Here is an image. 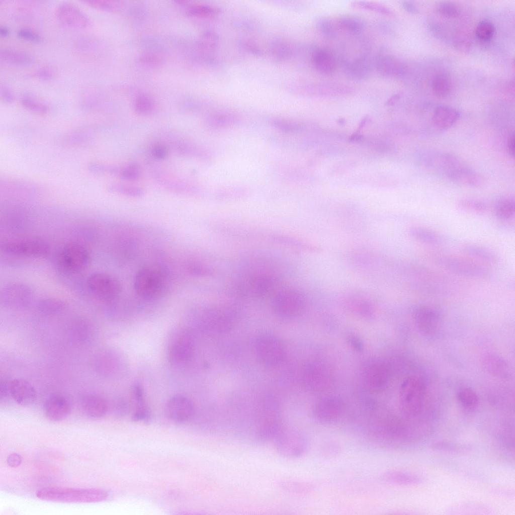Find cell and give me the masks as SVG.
<instances>
[{
    "label": "cell",
    "instance_id": "6da1fadb",
    "mask_svg": "<svg viewBox=\"0 0 515 515\" xmlns=\"http://www.w3.org/2000/svg\"><path fill=\"white\" fill-rule=\"evenodd\" d=\"M40 499L58 502L96 503L105 500L107 492L98 488L46 487L36 494Z\"/></svg>",
    "mask_w": 515,
    "mask_h": 515
},
{
    "label": "cell",
    "instance_id": "7a4b0ae2",
    "mask_svg": "<svg viewBox=\"0 0 515 515\" xmlns=\"http://www.w3.org/2000/svg\"><path fill=\"white\" fill-rule=\"evenodd\" d=\"M137 294L146 300H154L165 293L167 280L164 273L158 268L147 267L139 270L134 280Z\"/></svg>",
    "mask_w": 515,
    "mask_h": 515
},
{
    "label": "cell",
    "instance_id": "3957f363",
    "mask_svg": "<svg viewBox=\"0 0 515 515\" xmlns=\"http://www.w3.org/2000/svg\"><path fill=\"white\" fill-rule=\"evenodd\" d=\"M425 396V385L420 379L416 376L405 379L399 392V405L403 414L408 417L419 414L423 407Z\"/></svg>",
    "mask_w": 515,
    "mask_h": 515
},
{
    "label": "cell",
    "instance_id": "277c9868",
    "mask_svg": "<svg viewBox=\"0 0 515 515\" xmlns=\"http://www.w3.org/2000/svg\"><path fill=\"white\" fill-rule=\"evenodd\" d=\"M273 439L277 450L282 455L289 458L302 456L307 450L308 442L300 432L293 429L278 430Z\"/></svg>",
    "mask_w": 515,
    "mask_h": 515
},
{
    "label": "cell",
    "instance_id": "5b68a950",
    "mask_svg": "<svg viewBox=\"0 0 515 515\" xmlns=\"http://www.w3.org/2000/svg\"><path fill=\"white\" fill-rule=\"evenodd\" d=\"M277 280L268 274H253L242 278L236 285L237 293L247 298L266 296L275 290Z\"/></svg>",
    "mask_w": 515,
    "mask_h": 515
},
{
    "label": "cell",
    "instance_id": "8992f818",
    "mask_svg": "<svg viewBox=\"0 0 515 515\" xmlns=\"http://www.w3.org/2000/svg\"><path fill=\"white\" fill-rule=\"evenodd\" d=\"M370 431L375 439L388 446L406 440L410 435V430L405 422L394 417L379 420Z\"/></svg>",
    "mask_w": 515,
    "mask_h": 515
},
{
    "label": "cell",
    "instance_id": "52a82bcc",
    "mask_svg": "<svg viewBox=\"0 0 515 515\" xmlns=\"http://www.w3.org/2000/svg\"><path fill=\"white\" fill-rule=\"evenodd\" d=\"M435 261L443 268L465 277L483 279L490 276V273L485 268L464 259L440 254L435 256Z\"/></svg>",
    "mask_w": 515,
    "mask_h": 515
},
{
    "label": "cell",
    "instance_id": "ba28073f",
    "mask_svg": "<svg viewBox=\"0 0 515 515\" xmlns=\"http://www.w3.org/2000/svg\"><path fill=\"white\" fill-rule=\"evenodd\" d=\"M304 298L298 291L287 289L274 294L271 302L275 314L282 317H291L297 315L302 309Z\"/></svg>",
    "mask_w": 515,
    "mask_h": 515
},
{
    "label": "cell",
    "instance_id": "9c48e42d",
    "mask_svg": "<svg viewBox=\"0 0 515 515\" xmlns=\"http://www.w3.org/2000/svg\"><path fill=\"white\" fill-rule=\"evenodd\" d=\"M257 356L262 363L270 366L280 364L285 357V350L282 342L276 337L263 335L255 342Z\"/></svg>",
    "mask_w": 515,
    "mask_h": 515
},
{
    "label": "cell",
    "instance_id": "30bf717a",
    "mask_svg": "<svg viewBox=\"0 0 515 515\" xmlns=\"http://www.w3.org/2000/svg\"><path fill=\"white\" fill-rule=\"evenodd\" d=\"M86 283L92 293L106 300L117 297L121 290L118 281L111 275L103 272L92 273L88 277Z\"/></svg>",
    "mask_w": 515,
    "mask_h": 515
},
{
    "label": "cell",
    "instance_id": "8fae6325",
    "mask_svg": "<svg viewBox=\"0 0 515 515\" xmlns=\"http://www.w3.org/2000/svg\"><path fill=\"white\" fill-rule=\"evenodd\" d=\"M2 248L7 253L34 258L44 256L49 250L47 243L39 239H16L8 241L2 245Z\"/></svg>",
    "mask_w": 515,
    "mask_h": 515
},
{
    "label": "cell",
    "instance_id": "7c38bea8",
    "mask_svg": "<svg viewBox=\"0 0 515 515\" xmlns=\"http://www.w3.org/2000/svg\"><path fill=\"white\" fill-rule=\"evenodd\" d=\"M60 260L66 269L79 272L85 269L90 264L91 257L88 249L76 242L67 244L62 249Z\"/></svg>",
    "mask_w": 515,
    "mask_h": 515
},
{
    "label": "cell",
    "instance_id": "4fadbf2b",
    "mask_svg": "<svg viewBox=\"0 0 515 515\" xmlns=\"http://www.w3.org/2000/svg\"><path fill=\"white\" fill-rule=\"evenodd\" d=\"M344 410V404L339 399L325 397L318 400L313 408V415L316 421L324 424L338 421Z\"/></svg>",
    "mask_w": 515,
    "mask_h": 515
},
{
    "label": "cell",
    "instance_id": "5bb4252c",
    "mask_svg": "<svg viewBox=\"0 0 515 515\" xmlns=\"http://www.w3.org/2000/svg\"><path fill=\"white\" fill-rule=\"evenodd\" d=\"M32 291L27 285L12 283L5 285L1 291V302L5 306L22 308L28 305L32 298Z\"/></svg>",
    "mask_w": 515,
    "mask_h": 515
},
{
    "label": "cell",
    "instance_id": "9a60e30c",
    "mask_svg": "<svg viewBox=\"0 0 515 515\" xmlns=\"http://www.w3.org/2000/svg\"><path fill=\"white\" fill-rule=\"evenodd\" d=\"M194 412V405L188 397L177 395L170 398L165 407L167 417L173 422L181 424L187 422Z\"/></svg>",
    "mask_w": 515,
    "mask_h": 515
},
{
    "label": "cell",
    "instance_id": "2e32d148",
    "mask_svg": "<svg viewBox=\"0 0 515 515\" xmlns=\"http://www.w3.org/2000/svg\"><path fill=\"white\" fill-rule=\"evenodd\" d=\"M55 15L61 23L71 28L84 29L91 24L88 16L79 8L69 3L59 5L56 9Z\"/></svg>",
    "mask_w": 515,
    "mask_h": 515
},
{
    "label": "cell",
    "instance_id": "e0dca14e",
    "mask_svg": "<svg viewBox=\"0 0 515 515\" xmlns=\"http://www.w3.org/2000/svg\"><path fill=\"white\" fill-rule=\"evenodd\" d=\"M375 65L381 75L387 77L403 76L406 67L399 59L385 52H379L376 56Z\"/></svg>",
    "mask_w": 515,
    "mask_h": 515
},
{
    "label": "cell",
    "instance_id": "ac0fdd59",
    "mask_svg": "<svg viewBox=\"0 0 515 515\" xmlns=\"http://www.w3.org/2000/svg\"><path fill=\"white\" fill-rule=\"evenodd\" d=\"M412 315L417 326L426 334H432L436 330L441 314L437 309L426 306L413 308Z\"/></svg>",
    "mask_w": 515,
    "mask_h": 515
},
{
    "label": "cell",
    "instance_id": "d6986e66",
    "mask_svg": "<svg viewBox=\"0 0 515 515\" xmlns=\"http://www.w3.org/2000/svg\"><path fill=\"white\" fill-rule=\"evenodd\" d=\"M71 410V404L68 399L58 394L50 396L44 405L46 416L53 421H60L65 419L70 414Z\"/></svg>",
    "mask_w": 515,
    "mask_h": 515
},
{
    "label": "cell",
    "instance_id": "ffe728a7",
    "mask_svg": "<svg viewBox=\"0 0 515 515\" xmlns=\"http://www.w3.org/2000/svg\"><path fill=\"white\" fill-rule=\"evenodd\" d=\"M10 396L19 404H32L37 396L34 387L28 381L21 379L11 380L9 384Z\"/></svg>",
    "mask_w": 515,
    "mask_h": 515
},
{
    "label": "cell",
    "instance_id": "44dd1931",
    "mask_svg": "<svg viewBox=\"0 0 515 515\" xmlns=\"http://www.w3.org/2000/svg\"><path fill=\"white\" fill-rule=\"evenodd\" d=\"M193 348L191 341L185 336L174 340L168 350V356L171 363L176 364L186 363L191 360Z\"/></svg>",
    "mask_w": 515,
    "mask_h": 515
},
{
    "label": "cell",
    "instance_id": "7402d4cb",
    "mask_svg": "<svg viewBox=\"0 0 515 515\" xmlns=\"http://www.w3.org/2000/svg\"><path fill=\"white\" fill-rule=\"evenodd\" d=\"M484 370L495 377L507 379L510 376V368L505 360L492 353L483 354L480 358Z\"/></svg>",
    "mask_w": 515,
    "mask_h": 515
},
{
    "label": "cell",
    "instance_id": "603a6c76",
    "mask_svg": "<svg viewBox=\"0 0 515 515\" xmlns=\"http://www.w3.org/2000/svg\"><path fill=\"white\" fill-rule=\"evenodd\" d=\"M447 176L454 183L469 187L478 188L484 183L483 178L480 174L463 165L452 170Z\"/></svg>",
    "mask_w": 515,
    "mask_h": 515
},
{
    "label": "cell",
    "instance_id": "cb8c5ba5",
    "mask_svg": "<svg viewBox=\"0 0 515 515\" xmlns=\"http://www.w3.org/2000/svg\"><path fill=\"white\" fill-rule=\"evenodd\" d=\"M460 115L458 110L449 107L441 106L435 110L432 117V122L437 128L447 130L458 122Z\"/></svg>",
    "mask_w": 515,
    "mask_h": 515
},
{
    "label": "cell",
    "instance_id": "d4e9b609",
    "mask_svg": "<svg viewBox=\"0 0 515 515\" xmlns=\"http://www.w3.org/2000/svg\"><path fill=\"white\" fill-rule=\"evenodd\" d=\"M346 70L352 78L363 80L367 78L372 70L370 59L368 54H363L346 64Z\"/></svg>",
    "mask_w": 515,
    "mask_h": 515
},
{
    "label": "cell",
    "instance_id": "484cf974",
    "mask_svg": "<svg viewBox=\"0 0 515 515\" xmlns=\"http://www.w3.org/2000/svg\"><path fill=\"white\" fill-rule=\"evenodd\" d=\"M312 61L316 70L323 74H330L336 68L334 55L329 50L325 48H318L313 51Z\"/></svg>",
    "mask_w": 515,
    "mask_h": 515
},
{
    "label": "cell",
    "instance_id": "4316f807",
    "mask_svg": "<svg viewBox=\"0 0 515 515\" xmlns=\"http://www.w3.org/2000/svg\"><path fill=\"white\" fill-rule=\"evenodd\" d=\"M81 407L85 414L93 419L103 417L108 410L106 401L102 397L95 395H88L81 400Z\"/></svg>",
    "mask_w": 515,
    "mask_h": 515
},
{
    "label": "cell",
    "instance_id": "83f0119b",
    "mask_svg": "<svg viewBox=\"0 0 515 515\" xmlns=\"http://www.w3.org/2000/svg\"><path fill=\"white\" fill-rule=\"evenodd\" d=\"M425 160L426 164L443 171L446 176L452 170L462 165L457 157L447 153H437L428 155Z\"/></svg>",
    "mask_w": 515,
    "mask_h": 515
},
{
    "label": "cell",
    "instance_id": "f1b7e54d",
    "mask_svg": "<svg viewBox=\"0 0 515 515\" xmlns=\"http://www.w3.org/2000/svg\"><path fill=\"white\" fill-rule=\"evenodd\" d=\"M366 380L370 387L375 390L384 388L388 380V373L384 366L374 364L366 372Z\"/></svg>",
    "mask_w": 515,
    "mask_h": 515
},
{
    "label": "cell",
    "instance_id": "f546056e",
    "mask_svg": "<svg viewBox=\"0 0 515 515\" xmlns=\"http://www.w3.org/2000/svg\"><path fill=\"white\" fill-rule=\"evenodd\" d=\"M133 396L135 403V409L132 419L135 421L148 422L150 419V414L146 405L142 388L139 384H136L133 390Z\"/></svg>",
    "mask_w": 515,
    "mask_h": 515
},
{
    "label": "cell",
    "instance_id": "4dcf8cb0",
    "mask_svg": "<svg viewBox=\"0 0 515 515\" xmlns=\"http://www.w3.org/2000/svg\"><path fill=\"white\" fill-rule=\"evenodd\" d=\"M495 216L499 220L508 221L514 217L515 202L511 197H503L496 202L494 207Z\"/></svg>",
    "mask_w": 515,
    "mask_h": 515
},
{
    "label": "cell",
    "instance_id": "1f68e13d",
    "mask_svg": "<svg viewBox=\"0 0 515 515\" xmlns=\"http://www.w3.org/2000/svg\"><path fill=\"white\" fill-rule=\"evenodd\" d=\"M383 478L387 482L403 485L419 484L422 479L415 475L401 471H389L384 474Z\"/></svg>",
    "mask_w": 515,
    "mask_h": 515
},
{
    "label": "cell",
    "instance_id": "d6a6232c",
    "mask_svg": "<svg viewBox=\"0 0 515 515\" xmlns=\"http://www.w3.org/2000/svg\"><path fill=\"white\" fill-rule=\"evenodd\" d=\"M0 59L7 63L20 65L31 64L33 60L32 56L26 52L9 49H1Z\"/></svg>",
    "mask_w": 515,
    "mask_h": 515
},
{
    "label": "cell",
    "instance_id": "836d02e7",
    "mask_svg": "<svg viewBox=\"0 0 515 515\" xmlns=\"http://www.w3.org/2000/svg\"><path fill=\"white\" fill-rule=\"evenodd\" d=\"M409 235L415 239L431 245H440L442 237L436 232L421 227H413L409 230Z\"/></svg>",
    "mask_w": 515,
    "mask_h": 515
},
{
    "label": "cell",
    "instance_id": "e575fe53",
    "mask_svg": "<svg viewBox=\"0 0 515 515\" xmlns=\"http://www.w3.org/2000/svg\"><path fill=\"white\" fill-rule=\"evenodd\" d=\"M339 28L353 34L361 33L365 28V22L361 18L352 15H345L337 21Z\"/></svg>",
    "mask_w": 515,
    "mask_h": 515
},
{
    "label": "cell",
    "instance_id": "d590c367",
    "mask_svg": "<svg viewBox=\"0 0 515 515\" xmlns=\"http://www.w3.org/2000/svg\"><path fill=\"white\" fill-rule=\"evenodd\" d=\"M452 88V80L448 73L440 72L433 77L432 88L437 96L441 97L448 96L451 92Z\"/></svg>",
    "mask_w": 515,
    "mask_h": 515
},
{
    "label": "cell",
    "instance_id": "8d00e7d4",
    "mask_svg": "<svg viewBox=\"0 0 515 515\" xmlns=\"http://www.w3.org/2000/svg\"><path fill=\"white\" fill-rule=\"evenodd\" d=\"M456 397L459 404L466 409L473 410L478 406V396L470 387H464L459 390L457 393Z\"/></svg>",
    "mask_w": 515,
    "mask_h": 515
},
{
    "label": "cell",
    "instance_id": "74e56055",
    "mask_svg": "<svg viewBox=\"0 0 515 515\" xmlns=\"http://www.w3.org/2000/svg\"><path fill=\"white\" fill-rule=\"evenodd\" d=\"M457 207L460 211L475 214H482L487 210V206L484 202L473 198H464L459 200Z\"/></svg>",
    "mask_w": 515,
    "mask_h": 515
},
{
    "label": "cell",
    "instance_id": "f35d334b",
    "mask_svg": "<svg viewBox=\"0 0 515 515\" xmlns=\"http://www.w3.org/2000/svg\"><path fill=\"white\" fill-rule=\"evenodd\" d=\"M465 251L471 256L488 263H494L496 257L494 253L483 246L473 243L464 246Z\"/></svg>",
    "mask_w": 515,
    "mask_h": 515
},
{
    "label": "cell",
    "instance_id": "ab89813d",
    "mask_svg": "<svg viewBox=\"0 0 515 515\" xmlns=\"http://www.w3.org/2000/svg\"><path fill=\"white\" fill-rule=\"evenodd\" d=\"M432 447L435 451L450 454L464 453L471 450L470 445L459 444L445 441L435 442L432 444Z\"/></svg>",
    "mask_w": 515,
    "mask_h": 515
},
{
    "label": "cell",
    "instance_id": "60d3db41",
    "mask_svg": "<svg viewBox=\"0 0 515 515\" xmlns=\"http://www.w3.org/2000/svg\"><path fill=\"white\" fill-rule=\"evenodd\" d=\"M351 6L357 9L373 12L387 16L393 15V12L387 6L383 4L364 1H356L351 3Z\"/></svg>",
    "mask_w": 515,
    "mask_h": 515
},
{
    "label": "cell",
    "instance_id": "b9f144b4",
    "mask_svg": "<svg viewBox=\"0 0 515 515\" xmlns=\"http://www.w3.org/2000/svg\"><path fill=\"white\" fill-rule=\"evenodd\" d=\"M134 106L135 111L138 114L147 115L153 111L154 102L148 94H141L136 98Z\"/></svg>",
    "mask_w": 515,
    "mask_h": 515
},
{
    "label": "cell",
    "instance_id": "7bdbcfd3",
    "mask_svg": "<svg viewBox=\"0 0 515 515\" xmlns=\"http://www.w3.org/2000/svg\"><path fill=\"white\" fill-rule=\"evenodd\" d=\"M475 32L477 37L479 40L488 41L494 36L495 27L489 21H482L477 25Z\"/></svg>",
    "mask_w": 515,
    "mask_h": 515
},
{
    "label": "cell",
    "instance_id": "ee69618b",
    "mask_svg": "<svg viewBox=\"0 0 515 515\" xmlns=\"http://www.w3.org/2000/svg\"><path fill=\"white\" fill-rule=\"evenodd\" d=\"M64 306V302L59 299L47 298L40 302L39 308L45 313L52 314L62 310Z\"/></svg>",
    "mask_w": 515,
    "mask_h": 515
},
{
    "label": "cell",
    "instance_id": "f6af8a7d",
    "mask_svg": "<svg viewBox=\"0 0 515 515\" xmlns=\"http://www.w3.org/2000/svg\"><path fill=\"white\" fill-rule=\"evenodd\" d=\"M83 2L92 7L110 12H117L121 7L119 2L114 1L91 0L83 1Z\"/></svg>",
    "mask_w": 515,
    "mask_h": 515
},
{
    "label": "cell",
    "instance_id": "bcb514c9",
    "mask_svg": "<svg viewBox=\"0 0 515 515\" xmlns=\"http://www.w3.org/2000/svg\"><path fill=\"white\" fill-rule=\"evenodd\" d=\"M316 27L319 32L326 38L333 39L336 37L335 27L328 19L325 18L319 19L317 22Z\"/></svg>",
    "mask_w": 515,
    "mask_h": 515
},
{
    "label": "cell",
    "instance_id": "7dc6e473",
    "mask_svg": "<svg viewBox=\"0 0 515 515\" xmlns=\"http://www.w3.org/2000/svg\"><path fill=\"white\" fill-rule=\"evenodd\" d=\"M21 102L25 108L35 112L46 113L48 110L47 105L28 95L22 97Z\"/></svg>",
    "mask_w": 515,
    "mask_h": 515
},
{
    "label": "cell",
    "instance_id": "c3c4849f",
    "mask_svg": "<svg viewBox=\"0 0 515 515\" xmlns=\"http://www.w3.org/2000/svg\"><path fill=\"white\" fill-rule=\"evenodd\" d=\"M214 13V9L207 5H195L189 8L188 15L193 17L203 18L212 15Z\"/></svg>",
    "mask_w": 515,
    "mask_h": 515
},
{
    "label": "cell",
    "instance_id": "681fc988",
    "mask_svg": "<svg viewBox=\"0 0 515 515\" xmlns=\"http://www.w3.org/2000/svg\"><path fill=\"white\" fill-rule=\"evenodd\" d=\"M438 10L442 15L447 18H455L459 13L458 8L455 4L448 2L441 3Z\"/></svg>",
    "mask_w": 515,
    "mask_h": 515
},
{
    "label": "cell",
    "instance_id": "f907efd6",
    "mask_svg": "<svg viewBox=\"0 0 515 515\" xmlns=\"http://www.w3.org/2000/svg\"><path fill=\"white\" fill-rule=\"evenodd\" d=\"M18 36L21 38L34 43H40L43 40L42 36L32 30L22 28L18 31Z\"/></svg>",
    "mask_w": 515,
    "mask_h": 515
},
{
    "label": "cell",
    "instance_id": "816d5d0a",
    "mask_svg": "<svg viewBox=\"0 0 515 515\" xmlns=\"http://www.w3.org/2000/svg\"><path fill=\"white\" fill-rule=\"evenodd\" d=\"M340 450V446L336 442H328L322 447V454L327 457H332L338 455Z\"/></svg>",
    "mask_w": 515,
    "mask_h": 515
},
{
    "label": "cell",
    "instance_id": "f5cc1de1",
    "mask_svg": "<svg viewBox=\"0 0 515 515\" xmlns=\"http://www.w3.org/2000/svg\"><path fill=\"white\" fill-rule=\"evenodd\" d=\"M139 61L142 65L150 67H156L160 64L159 58L150 53L142 55L140 57Z\"/></svg>",
    "mask_w": 515,
    "mask_h": 515
},
{
    "label": "cell",
    "instance_id": "db71d44e",
    "mask_svg": "<svg viewBox=\"0 0 515 515\" xmlns=\"http://www.w3.org/2000/svg\"><path fill=\"white\" fill-rule=\"evenodd\" d=\"M120 174L122 178L124 179L133 180L138 178L139 170L136 166L130 165L122 170Z\"/></svg>",
    "mask_w": 515,
    "mask_h": 515
},
{
    "label": "cell",
    "instance_id": "11a10c76",
    "mask_svg": "<svg viewBox=\"0 0 515 515\" xmlns=\"http://www.w3.org/2000/svg\"><path fill=\"white\" fill-rule=\"evenodd\" d=\"M35 75L41 80H49L52 78L54 73L51 69L48 67H44L37 71Z\"/></svg>",
    "mask_w": 515,
    "mask_h": 515
},
{
    "label": "cell",
    "instance_id": "9f6ffc18",
    "mask_svg": "<svg viewBox=\"0 0 515 515\" xmlns=\"http://www.w3.org/2000/svg\"><path fill=\"white\" fill-rule=\"evenodd\" d=\"M0 94L2 99L7 103H12L14 100V96L10 89L6 85H1Z\"/></svg>",
    "mask_w": 515,
    "mask_h": 515
},
{
    "label": "cell",
    "instance_id": "6f0895ef",
    "mask_svg": "<svg viewBox=\"0 0 515 515\" xmlns=\"http://www.w3.org/2000/svg\"><path fill=\"white\" fill-rule=\"evenodd\" d=\"M22 461V458L20 455L17 453L10 454L7 459V462L9 466L11 467H17L20 465Z\"/></svg>",
    "mask_w": 515,
    "mask_h": 515
},
{
    "label": "cell",
    "instance_id": "680465c9",
    "mask_svg": "<svg viewBox=\"0 0 515 515\" xmlns=\"http://www.w3.org/2000/svg\"><path fill=\"white\" fill-rule=\"evenodd\" d=\"M401 5L403 9L409 13L415 14L418 11L417 6L412 1H403Z\"/></svg>",
    "mask_w": 515,
    "mask_h": 515
},
{
    "label": "cell",
    "instance_id": "91938a15",
    "mask_svg": "<svg viewBox=\"0 0 515 515\" xmlns=\"http://www.w3.org/2000/svg\"><path fill=\"white\" fill-rule=\"evenodd\" d=\"M152 151L154 156L160 159L163 158L167 153L166 148L160 145L155 146L153 148Z\"/></svg>",
    "mask_w": 515,
    "mask_h": 515
},
{
    "label": "cell",
    "instance_id": "94428289",
    "mask_svg": "<svg viewBox=\"0 0 515 515\" xmlns=\"http://www.w3.org/2000/svg\"><path fill=\"white\" fill-rule=\"evenodd\" d=\"M514 134H511L508 138L507 142V150L512 157H514Z\"/></svg>",
    "mask_w": 515,
    "mask_h": 515
},
{
    "label": "cell",
    "instance_id": "6125c7cd",
    "mask_svg": "<svg viewBox=\"0 0 515 515\" xmlns=\"http://www.w3.org/2000/svg\"><path fill=\"white\" fill-rule=\"evenodd\" d=\"M10 33L9 29L6 26H1L0 27V34L2 37H7Z\"/></svg>",
    "mask_w": 515,
    "mask_h": 515
},
{
    "label": "cell",
    "instance_id": "be15d7a7",
    "mask_svg": "<svg viewBox=\"0 0 515 515\" xmlns=\"http://www.w3.org/2000/svg\"><path fill=\"white\" fill-rule=\"evenodd\" d=\"M400 93L394 94L393 95H392L391 97H390L389 98V99L388 100V101L387 102V104H392L393 103L395 102L397 100H398L400 98Z\"/></svg>",
    "mask_w": 515,
    "mask_h": 515
}]
</instances>
